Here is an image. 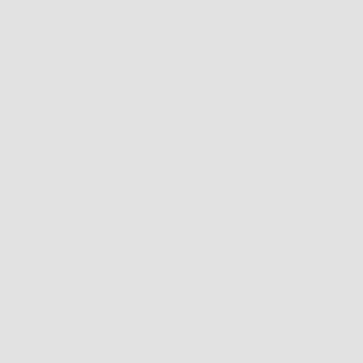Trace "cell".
I'll return each instance as SVG.
<instances>
[]
</instances>
